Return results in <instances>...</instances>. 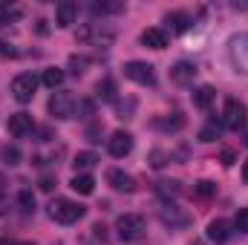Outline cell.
Returning a JSON list of instances; mask_svg holds the SVG:
<instances>
[{"instance_id":"cell-1","label":"cell","mask_w":248,"mask_h":245,"mask_svg":"<svg viewBox=\"0 0 248 245\" xmlns=\"http://www.w3.org/2000/svg\"><path fill=\"white\" fill-rule=\"evenodd\" d=\"M75 41L84 46H95V49H110L116 44V29L107 23H84L75 32Z\"/></svg>"},{"instance_id":"cell-2","label":"cell","mask_w":248,"mask_h":245,"mask_svg":"<svg viewBox=\"0 0 248 245\" xmlns=\"http://www.w3.org/2000/svg\"><path fill=\"white\" fill-rule=\"evenodd\" d=\"M49 219H55V222H61V225H72V222H78L84 214H87V208L84 205H78V202H72V199H63V196H58V199H52L49 202Z\"/></svg>"},{"instance_id":"cell-3","label":"cell","mask_w":248,"mask_h":245,"mask_svg":"<svg viewBox=\"0 0 248 245\" xmlns=\"http://www.w3.org/2000/svg\"><path fill=\"white\" fill-rule=\"evenodd\" d=\"M228 61L240 75H248V32L231 35V41H228Z\"/></svg>"},{"instance_id":"cell-4","label":"cell","mask_w":248,"mask_h":245,"mask_svg":"<svg viewBox=\"0 0 248 245\" xmlns=\"http://www.w3.org/2000/svg\"><path fill=\"white\" fill-rule=\"evenodd\" d=\"M46 110H49V116L58 119V122L72 119V116H75V95H72L69 90H55V92L49 95Z\"/></svg>"},{"instance_id":"cell-5","label":"cell","mask_w":248,"mask_h":245,"mask_svg":"<svg viewBox=\"0 0 248 245\" xmlns=\"http://www.w3.org/2000/svg\"><path fill=\"white\" fill-rule=\"evenodd\" d=\"M116 231H119V237L122 240H139V237H144V231H147V222H144V216L141 214H122L119 216V222H116Z\"/></svg>"},{"instance_id":"cell-6","label":"cell","mask_w":248,"mask_h":245,"mask_svg":"<svg viewBox=\"0 0 248 245\" xmlns=\"http://www.w3.org/2000/svg\"><path fill=\"white\" fill-rule=\"evenodd\" d=\"M246 119H248V110L240 98H225V107H222V124L228 130H240L246 127Z\"/></svg>"},{"instance_id":"cell-7","label":"cell","mask_w":248,"mask_h":245,"mask_svg":"<svg viewBox=\"0 0 248 245\" xmlns=\"http://www.w3.org/2000/svg\"><path fill=\"white\" fill-rule=\"evenodd\" d=\"M35 90H38V78L32 72H20L15 81H12V98L20 101V104H29L35 98Z\"/></svg>"},{"instance_id":"cell-8","label":"cell","mask_w":248,"mask_h":245,"mask_svg":"<svg viewBox=\"0 0 248 245\" xmlns=\"http://www.w3.org/2000/svg\"><path fill=\"white\" fill-rule=\"evenodd\" d=\"M124 75L130 81L141 84V87H156V72H153L150 63H144V61H127L124 63Z\"/></svg>"},{"instance_id":"cell-9","label":"cell","mask_w":248,"mask_h":245,"mask_svg":"<svg viewBox=\"0 0 248 245\" xmlns=\"http://www.w3.org/2000/svg\"><path fill=\"white\" fill-rule=\"evenodd\" d=\"M6 130H9V136H12V138H26V136H32V133H35V122H32V116H29V113H15V116H9Z\"/></svg>"},{"instance_id":"cell-10","label":"cell","mask_w":248,"mask_h":245,"mask_svg":"<svg viewBox=\"0 0 248 245\" xmlns=\"http://www.w3.org/2000/svg\"><path fill=\"white\" fill-rule=\"evenodd\" d=\"M159 216H162V222L170 225V228H185L187 222H190V216H187L179 205H173V202H165V205L159 208Z\"/></svg>"},{"instance_id":"cell-11","label":"cell","mask_w":248,"mask_h":245,"mask_svg":"<svg viewBox=\"0 0 248 245\" xmlns=\"http://www.w3.org/2000/svg\"><path fill=\"white\" fill-rule=\"evenodd\" d=\"M107 150H110V156L124 159V156L133 150V136H130L127 130H116V133L110 136V141H107Z\"/></svg>"},{"instance_id":"cell-12","label":"cell","mask_w":248,"mask_h":245,"mask_svg":"<svg viewBox=\"0 0 248 245\" xmlns=\"http://www.w3.org/2000/svg\"><path fill=\"white\" fill-rule=\"evenodd\" d=\"M193 78H196V66L187 61H179L170 66V81L173 84H179V87H185V84H193Z\"/></svg>"},{"instance_id":"cell-13","label":"cell","mask_w":248,"mask_h":245,"mask_svg":"<svg viewBox=\"0 0 248 245\" xmlns=\"http://www.w3.org/2000/svg\"><path fill=\"white\" fill-rule=\"evenodd\" d=\"M107 182L113 184L116 190H124V193H133V190H136V179H133L130 173L119 170V168H110V170H107Z\"/></svg>"},{"instance_id":"cell-14","label":"cell","mask_w":248,"mask_h":245,"mask_svg":"<svg viewBox=\"0 0 248 245\" xmlns=\"http://www.w3.org/2000/svg\"><path fill=\"white\" fill-rule=\"evenodd\" d=\"M208 240L217 245H225L231 240V225L225 222V219H211V225H208Z\"/></svg>"},{"instance_id":"cell-15","label":"cell","mask_w":248,"mask_h":245,"mask_svg":"<svg viewBox=\"0 0 248 245\" xmlns=\"http://www.w3.org/2000/svg\"><path fill=\"white\" fill-rule=\"evenodd\" d=\"M75 15H78V6L72 0H61L55 6V23L58 26H72L75 23Z\"/></svg>"},{"instance_id":"cell-16","label":"cell","mask_w":248,"mask_h":245,"mask_svg":"<svg viewBox=\"0 0 248 245\" xmlns=\"http://www.w3.org/2000/svg\"><path fill=\"white\" fill-rule=\"evenodd\" d=\"M141 44H144V46H150V49H165V46H168V32H165V29L150 26V29H144V32H141Z\"/></svg>"},{"instance_id":"cell-17","label":"cell","mask_w":248,"mask_h":245,"mask_svg":"<svg viewBox=\"0 0 248 245\" xmlns=\"http://www.w3.org/2000/svg\"><path fill=\"white\" fill-rule=\"evenodd\" d=\"M69 187H72L75 193H81V196H90V193L95 190V179H93L90 173H75L72 182H69Z\"/></svg>"},{"instance_id":"cell-18","label":"cell","mask_w":248,"mask_h":245,"mask_svg":"<svg viewBox=\"0 0 248 245\" xmlns=\"http://www.w3.org/2000/svg\"><path fill=\"white\" fill-rule=\"evenodd\" d=\"M214 98H217V90L214 87H199V90H193V104L199 107V110H208L211 104H214Z\"/></svg>"},{"instance_id":"cell-19","label":"cell","mask_w":248,"mask_h":245,"mask_svg":"<svg viewBox=\"0 0 248 245\" xmlns=\"http://www.w3.org/2000/svg\"><path fill=\"white\" fill-rule=\"evenodd\" d=\"M90 12L93 15H122L124 12V3H110V0H95V3H90Z\"/></svg>"},{"instance_id":"cell-20","label":"cell","mask_w":248,"mask_h":245,"mask_svg":"<svg viewBox=\"0 0 248 245\" xmlns=\"http://www.w3.org/2000/svg\"><path fill=\"white\" fill-rule=\"evenodd\" d=\"M156 127L165 133H179L185 127V116L182 113H170V119H156Z\"/></svg>"},{"instance_id":"cell-21","label":"cell","mask_w":248,"mask_h":245,"mask_svg":"<svg viewBox=\"0 0 248 245\" xmlns=\"http://www.w3.org/2000/svg\"><path fill=\"white\" fill-rule=\"evenodd\" d=\"M72 165H75V173H84V170H93L95 165H98V156L95 153H78L75 159H72Z\"/></svg>"},{"instance_id":"cell-22","label":"cell","mask_w":248,"mask_h":245,"mask_svg":"<svg viewBox=\"0 0 248 245\" xmlns=\"http://www.w3.org/2000/svg\"><path fill=\"white\" fill-rule=\"evenodd\" d=\"M165 20L170 23L173 32H187V29H190V20H187V15H182V12H170Z\"/></svg>"},{"instance_id":"cell-23","label":"cell","mask_w":248,"mask_h":245,"mask_svg":"<svg viewBox=\"0 0 248 245\" xmlns=\"http://www.w3.org/2000/svg\"><path fill=\"white\" fill-rule=\"evenodd\" d=\"M44 84L49 87V90H58L63 84V69H58V66H49L46 72H44Z\"/></svg>"},{"instance_id":"cell-24","label":"cell","mask_w":248,"mask_h":245,"mask_svg":"<svg viewBox=\"0 0 248 245\" xmlns=\"http://www.w3.org/2000/svg\"><path fill=\"white\" fill-rule=\"evenodd\" d=\"M95 92H98V98H104V101H116V84H113L110 78L98 81V84H95Z\"/></svg>"},{"instance_id":"cell-25","label":"cell","mask_w":248,"mask_h":245,"mask_svg":"<svg viewBox=\"0 0 248 245\" xmlns=\"http://www.w3.org/2000/svg\"><path fill=\"white\" fill-rule=\"evenodd\" d=\"M193 193H196L199 199H211V196H217V184L208 182V179H202V182L193 184Z\"/></svg>"},{"instance_id":"cell-26","label":"cell","mask_w":248,"mask_h":245,"mask_svg":"<svg viewBox=\"0 0 248 245\" xmlns=\"http://www.w3.org/2000/svg\"><path fill=\"white\" fill-rule=\"evenodd\" d=\"M20 15V9L17 6H9V3H0V26H6V23H12L15 17Z\"/></svg>"},{"instance_id":"cell-27","label":"cell","mask_w":248,"mask_h":245,"mask_svg":"<svg viewBox=\"0 0 248 245\" xmlns=\"http://www.w3.org/2000/svg\"><path fill=\"white\" fill-rule=\"evenodd\" d=\"M217 138H219V124L217 122L205 124V127L199 130V141H217Z\"/></svg>"},{"instance_id":"cell-28","label":"cell","mask_w":248,"mask_h":245,"mask_svg":"<svg viewBox=\"0 0 248 245\" xmlns=\"http://www.w3.org/2000/svg\"><path fill=\"white\" fill-rule=\"evenodd\" d=\"M20 52H17V46L15 44H9L6 38H0V61H12V58H17Z\"/></svg>"},{"instance_id":"cell-29","label":"cell","mask_w":248,"mask_h":245,"mask_svg":"<svg viewBox=\"0 0 248 245\" xmlns=\"http://www.w3.org/2000/svg\"><path fill=\"white\" fill-rule=\"evenodd\" d=\"M17 202H20V208H23L26 214L35 211V196H32V190H20V193H17Z\"/></svg>"},{"instance_id":"cell-30","label":"cell","mask_w":248,"mask_h":245,"mask_svg":"<svg viewBox=\"0 0 248 245\" xmlns=\"http://www.w3.org/2000/svg\"><path fill=\"white\" fill-rule=\"evenodd\" d=\"M234 228H237L240 234H248V208H240V211H237V216H234Z\"/></svg>"},{"instance_id":"cell-31","label":"cell","mask_w":248,"mask_h":245,"mask_svg":"<svg viewBox=\"0 0 248 245\" xmlns=\"http://www.w3.org/2000/svg\"><path fill=\"white\" fill-rule=\"evenodd\" d=\"M159 190H162V193H168V196H179V193H182V187H179L176 179H170V182H168V179H165V182H159Z\"/></svg>"},{"instance_id":"cell-32","label":"cell","mask_w":248,"mask_h":245,"mask_svg":"<svg viewBox=\"0 0 248 245\" xmlns=\"http://www.w3.org/2000/svg\"><path fill=\"white\" fill-rule=\"evenodd\" d=\"M3 162L6 165H20V150L17 147H6L3 150Z\"/></svg>"},{"instance_id":"cell-33","label":"cell","mask_w":248,"mask_h":245,"mask_svg":"<svg viewBox=\"0 0 248 245\" xmlns=\"http://www.w3.org/2000/svg\"><path fill=\"white\" fill-rule=\"evenodd\" d=\"M84 66H87V58H78V55H72V58H69V72H72V75H81V72H84Z\"/></svg>"},{"instance_id":"cell-34","label":"cell","mask_w":248,"mask_h":245,"mask_svg":"<svg viewBox=\"0 0 248 245\" xmlns=\"http://www.w3.org/2000/svg\"><path fill=\"white\" fill-rule=\"evenodd\" d=\"M234 159H237V153H234V150H222V153H219V162H222L225 168H231V165H234Z\"/></svg>"},{"instance_id":"cell-35","label":"cell","mask_w":248,"mask_h":245,"mask_svg":"<svg viewBox=\"0 0 248 245\" xmlns=\"http://www.w3.org/2000/svg\"><path fill=\"white\" fill-rule=\"evenodd\" d=\"M78 110L84 113V119H87V116H93V101H81V104H78Z\"/></svg>"},{"instance_id":"cell-36","label":"cell","mask_w":248,"mask_h":245,"mask_svg":"<svg viewBox=\"0 0 248 245\" xmlns=\"http://www.w3.org/2000/svg\"><path fill=\"white\" fill-rule=\"evenodd\" d=\"M52 184H55L52 176H44V179H41V187H44V190H52Z\"/></svg>"},{"instance_id":"cell-37","label":"cell","mask_w":248,"mask_h":245,"mask_svg":"<svg viewBox=\"0 0 248 245\" xmlns=\"http://www.w3.org/2000/svg\"><path fill=\"white\" fill-rule=\"evenodd\" d=\"M243 182L248 184V159H246V165H243Z\"/></svg>"},{"instance_id":"cell-38","label":"cell","mask_w":248,"mask_h":245,"mask_svg":"<svg viewBox=\"0 0 248 245\" xmlns=\"http://www.w3.org/2000/svg\"><path fill=\"white\" fill-rule=\"evenodd\" d=\"M3 193H6V179L0 176V196H3Z\"/></svg>"},{"instance_id":"cell-39","label":"cell","mask_w":248,"mask_h":245,"mask_svg":"<svg viewBox=\"0 0 248 245\" xmlns=\"http://www.w3.org/2000/svg\"><path fill=\"white\" fill-rule=\"evenodd\" d=\"M190 245H205V243H202V240H193V243H190Z\"/></svg>"},{"instance_id":"cell-40","label":"cell","mask_w":248,"mask_h":245,"mask_svg":"<svg viewBox=\"0 0 248 245\" xmlns=\"http://www.w3.org/2000/svg\"><path fill=\"white\" fill-rule=\"evenodd\" d=\"M81 245H90V243H81Z\"/></svg>"},{"instance_id":"cell-41","label":"cell","mask_w":248,"mask_h":245,"mask_svg":"<svg viewBox=\"0 0 248 245\" xmlns=\"http://www.w3.org/2000/svg\"><path fill=\"white\" fill-rule=\"evenodd\" d=\"M246 141H248V138H246Z\"/></svg>"}]
</instances>
